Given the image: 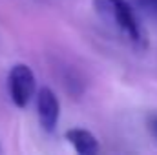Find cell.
<instances>
[{"label":"cell","mask_w":157,"mask_h":155,"mask_svg":"<svg viewBox=\"0 0 157 155\" xmlns=\"http://www.w3.org/2000/svg\"><path fill=\"white\" fill-rule=\"evenodd\" d=\"M97 17L135 47H146V31L130 0H91Z\"/></svg>","instance_id":"obj_1"},{"label":"cell","mask_w":157,"mask_h":155,"mask_svg":"<svg viewBox=\"0 0 157 155\" xmlns=\"http://www.w3.org/2000/svg\"><path fill=\"white\" fill-rule=\"evenodd\" d=\"M7 93L17 108H26L37 93V77L33 70L24 64H13L7 73Z\"/></svg>","instance_id":"obj_2"},{"label":"cell","mask_w":157,"mask_h":155,"mask_svg":"<svg viewBox=\"0 0 157 155\" xmlns=\"http://www.w3.org/2000/svg\"><path fill=\"white\" fill-rule=\"evenodd\" d=\"M37 115H39L40 128L48 133L55 131L59 119H60V102L55 91L48 86L37 91Z\"/></svg>","instance_id":"obj_3"},{"label":"cell","mask_w":157,"mask_h":155,"mask_svg":"<svg viewBox=\"0 0 157 155\" xmlns=\"http://www.w3.org/2000/svg\"><path fill=\"white\" fill-rule=\"evenodd\" d=\"M66 139L78 155H93L99 152V141L90 130L71 128L66 131Z\"/></svg>","instance_id":"obj_4"},{"label":"cell","mask_w":157,"mask_h":155,"mask_svg":"<svg viewBox=\"0 0 157 155\" xmlns=\"http://www.w3.org/2000/svg\"><path fill=\"white\" fill-rule=\"evenodd\" d=\"M130 2L133 4V7L137 11L157 20V0H130Z\"/></svg>","instance_id":"obj_5"},{"label":"cell","mask_w":157,"mask_h":155,"mask_svg":"<svg viewBox=\"0 0 157 155\" xmlns=\"http://www.w3.org/2000/svg\"><path fill=\"white\" fill-rule=\"evenodd\" d=\"M152 130H154V133H155V137H157V117L152 119Z\"/></svg>","instance_id":"obj_6"}]
</instances>
